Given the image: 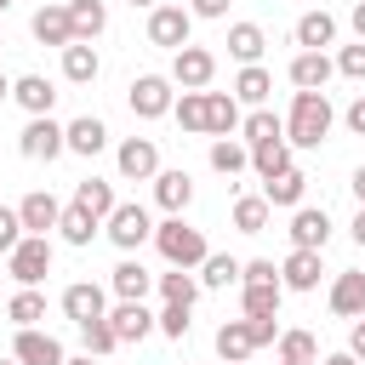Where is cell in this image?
<instances>
[{"label": "cell", "instance_id": "4fadbf2b", "mask_svg": "<svg viewBox=\"0 0 365 365\" xmlns=\"http://www.w3.org/2000/svg\"><path fill=\"white\" fill-rule=\"evenodd\" d=\"M29 29H34V40H40V46H57V51H63V46H74V23H68V6H57V0H51V6H40Z\"/></svg>", "mask_w": 365, "mask_h": 365}, {"label": "cell", "instance_id": "ac0fdd59", "mask_svg": "<svg viewBox=\"0 0 365 365\" xmlns=\"http://www.w3.org/2000/svg\"><path fill=\"white\" fill-rule=\"evenodd\" d=\"M154 200H160V211L182 217L188 200H194V177H188V171H160V177H154Z\"/></svg>", "mask_w": 365, "mask_h": 365}, {"label": "cell", "instance_id": "f35d334b", "mask_svg": "<svg viewBox=\"0 0 365 365\" xmlns=\"http://www.w3.org/2000/svg\"><path fill=\"white\" fill-rule=\"evenodd\" d=\"M154 285H160V297L177 302V308H194V297H200V279H194L188 268H171V274H160Z\"/></svg>", "mask_w": 365, "mask_h": 365}, {"label": "cell", "instance_id": "277c9868", "mask_svg": "<svg viewBox=\"0 0 365 365\" xmlns=\"http://www.w3.org/2000/svg\"><path fill=\"white\" fill-rule=\"evenodd\" d=\"M6 274H11L17 285H40V279L51 274V240H46V234H23V245L6 257Z\"/></svg>", "mask_w": 365, "mask_h": 365}, {"label": "cell", "instance_id": "7402d4cb", "mask_svg": "<svg viewBox=\"0 0 365 365\" xmlns=\"http://www.w3.org/2000/svg\"><path fill=\"white\" fill-rule=\"evenodd\" d=\"M331 40H336V17L331 11H302L297 17V46L302 51H325Z\"/></svg>", "mask_w": 365, "mask_h": 365}, {"label": "cell", "instance_id": "816d5d0a", "mask_svg": "<svg viewBox=\"0 0 365 365\" xmlns=\"http://www.w3.org/2000/svg\"><path fill=\"white\" fill-rule=\"evenodd\" d=\"M348 131H359V137H365V97H354V103H348Z\"/></svg>", "mask_w": 365, "mask_h": 365}, {"label": "cell", "instance_id": "836d02e7", "mask_svg": "<svg viewBox=\"0 0 365 365\" xmlns=\"http://www.w3.org/2000/svg\"><path fill=\"white\" fill-rule=\"evenodd\" d=\"M262 46H268V34H262L257 23H234V29H228V57H240L245 68L262 57Z\"/></svg>", "mask_w": 365, "mask_h": 365}, {"label": "cell", "instance_id": "c3c4849f", "mask_svg": "<svg viewBox=\"0 0 365 365\" xmlns=\"http://www.w3.org/2000/svg\"><path fill=\"white\" fill-rule=\"evenodd\" d=\"M245 325H251V342H257V348L279 342V314H262V319H245Z\"/></svg>", "mask_w": 365, "mask_h": 365}, {"label": "cell", "instance_id": "d6986e66", "mask_svg": "<svg viewBox=\"0 0 365 365\" xmlns=\"http://www.w3.org/2000/svg\"><path fill=\"white\" fill-rule=\"evenodd\" d=\"M108 285H114V297H120V302H143V297L154 291V274H148L137 257H125V262L108 274Z\"/></svg>", "mask_w": 365, "mask_h": 365}, {"label": "cell", "instance_id": "8992f818", "mask_svg": "<svg viewBox=\"0 0 365 365\" xmlns=\"http://www.w3.org/2000/svg\"><path fill=\"white\" fill-rule=\"evenodd\" d=\"M211 74H217V57H211L205 46H182V51H171V86H182V91H205Z\"/></svg>", "mask_w": 365, "mask_h": 365}, {"label": "cell", "instance_id": "d590c367", "mask_svg": "<svg viewBox=\"0 0 365 365\" xmlns=\"http://www.w3.org/2000/svg\"><path fill=\"white\" fill-rule=\"evenodd\" d=\"M240 274H245V262H240V257H222V251H211V257L200 262V285H211V291L240 285Z\"/></svg>", "mask_w": 365, "mask_h": 365}, {"label": "cell", "instance_id": "8d00e7d4", "mask_svg": "<svg viewBox=\"0 0 365 365\" xmlns=\"http://www.w3.org/2000/svg\"><path fill=\"white\" fill-rule=\"evenodd\" d=\"M245 165H251V148H245V143H234V137H211V171L234 177V171H245Z\"/></svg>", "mask_w": 365, "mask_h": 365}, {"label": "cell", "instance_id": "5b68a950", "mask_svg": "<svg viewBox=\"0 0 365 365\" xmlns=\"http://www.w3.org/2000/svg\"><path fill=\"white\" fill-rule=\"evenodd\" d=\"M188 29H194V11L188 6H154L148 11V40L165 46V51H182L188 46Z\"/></svg>", "mask_w": 365, "mask_h": 365}, {"label": "cell", "instance_id": "2e32d148", "mask_svg": "<svg viewBox=\"0 0 365 365\" xmlns=\"http://www.w3.org/2000/svg\"><path fill=\"white\" fill-rule=\"evenodd\" d=\"M331 74H336V63H331L325 51H297V57H291V86H297V91H325Z\"/></svg>", "mask_w": 365, "mask_h": 365}, {"label": "cell", "instance_id": "f907efd6", "mask_svg": "<svg viewBox=\"0 0 365 365\" xmlns=\"http://www.w3.org/2000/svg\"><path fill=\"white\" fill-rule=\"evenodd\" d=\"M348 354L365 359V319H354V331H348Z\"/></svg>", "mask_w": 365, "mask_h": 365}, {"label": "cell", "instance_id": "3957f363", "mask_svg": "<svg viewBox=\"0 0 365 365\" xmlns=\"http://www.w3.org/2000/svg\"><path fill=\"white\" fill-rule=\"evenodd\" d=\"M17 148H23V160H57V154L68 148V125H57L51 114H34V120L17 131Z\"/></svg>", "mask_w": 365, "mask_h": 365}, {"label": "cell", "instance_id": "7bdbcfd3", "mask_svg": "<svg viewBox=\"0 0 365 365\" xmlns=\"http://www.w3.org/2000/svg\"><path fill=\"white\" fill-rule=\"evenodd\" d=\"M80 336H86V354H91V359H103V354H114V348H120V336H114V325H108V319L80 325Z\"/></svg>", "mask_w": 365, "mask_h": 365}, {"label": "cell", "instance_id": "4316f807", "mask_svg": "<svg viewBox=\"0 0 365 365\" xmlns=\"http://www.w3.org/2000/svg\"><path fill=\"white\" fill-rule=\"evenodd\" d=\"M74 205H86V211H91L97 222H108L120 200H114V182H103V177H86V182L74 188Z\"/></svg>", "mask_w": 365, "mask_h": 365}, {"label": "cell", "instance_id": "60d3db41", "mask_svg": "<svg viewBox=\"0 0 365 365\" xmlns=\"http://www.w3.org/2000/svg\"><path fill=\"white\" fill-rule=\"evenodd\" d=\"M279 359H285V365H314V359H319L314 331H279Z\"/></svg>", "mask_w": 365, "mask_h": 365}, {"label": "cell", "instance_id": "7a4b0ae2", "mask_svg": "<svg viewBox=\"0 0 365 365\" xmlns=\"http://www.w3.org/2000/svg\"><path fill=\"white\" fill-rule=\"evenodd\" d=\"M154 245H160V257H165L171 268H200V262L211 257L205 234H200V228H188L182 217H165V222L154 228Z\"/></svg>", "mask_w": 365, "mask_h": 365}, {"label": "cell", "instance_id": "bcb514c9", "mask_svg": "<svg viewBox=\"0 0 365 365\" xmlns=\"http://www.w3.org/2000/svg\"><path fill=\"white\" fill-rule=\"evenodd\" d=\"M336 74H348V80H365V40L336 51Z\"/></svg>", "mask_w": 365, "mask_h": 365}, {"label": "cell", "instance_id": "be15d7a7", "mask_svg": "<svg viewBox=\"0 0 365 365\" xmlns=\"http://www.w3.org/2000/svg\"><path fill=\"white\" fill-rule=\"evenodd\" d=\"M279 365H285V359H279Z\"/></svg>", "mask_w": 365, "mask_h": 365}, {"label": "cell", "instance_id": "681fc988", "mask_svg": "<svg viewBox=\"0 0 365 365\" xmlns=\"http://www.w3.org/2000/svg\"><path fill=\"white\" fill-rule=\"evenodd\" d=\"M188 11H194V17H222L228 0H188Z\"/></svg>", "mask_w": 365, "mask_h": 365}, {"label": "cell", "instance_id": "ee69618b", "mask_svg": "<svg viewBox=\"0 0 365 365\" xmlns=\"http://www.w3.org/2000/svg\"><path fill=\"white\" fill-rule=\"evenodd\" d=\"M154 325H160V331H165L171 342H182V336H188V308H177V302H165V308L154 314Z\"/></svg>", "mask_w": 365, "mask_h": 365}, {"label": "cell", "instance_id": "9c48e42d", "mask_svg": "<svg viewBox=\"0 0 365 365\" xmlns=\"http://www.w3.org/2000/svg\"><path fill=\"white\" fill-rule=\"evenodd\" d=\"M114 165H120L125 182H154V177H160V148H154L148 137H125L120 154H114Z\"/></svg>", "mask_w": 365, "mask_h": 365}, {"label": "cell", "instance_id": "d6a6232c", "mask_svg": "<svg viewBox=\"0 0 365 365\" xmlns=\"http://www.w3.org/2000/svg\"><path fill=\"white\" fill-rule=\"evenodd\" d=\"M6 319H11L17 331H34V325L46 319V297H40L34 285H23V291H17L11 302H6Z\"/></svg>", "mask_w": 365, "mask_h": 365}, {"label": "cell", "instance_id": "ffe728a7", "mask_svg": "<svg viewBox=\"0 0 365 365\" xmlns=\"http://www.w3.org/2000/svg\"><path fill=\"white\" fill-rule=\"evenodd\" d=\"M331 314L365 319V274H336L331 279Z\"/></svg>", "mask_w": 365, "mask_h": 365}, {"label": "cell", "instance_id": "11a10c76", "mask_svg": "<svg viewBox=\"0 0 365 365\" xmlns=\"http://www.w3.org/2000/svg\"><path fill=\"white\" fill-rule=\"evenodd\" d=\"M319 365H359V359H354V354H325Z\"/></svg>", "mask_w": 365, "mask_h": 365}, {"label": "cell", "instance_id": "91938a15", "mask_svg": "<svg viewBox=\"0 0 365 365\" xmlns=\"http://www.w3.org/2000/svg\"><path fill=\"white\" fill-rule=\"evenodd\" d=\"M131 6H148V11H154V6H160V0H131Z\"/></svg>", "mask_w": 365, "mask_h": 365}, {"label": "cell", "instance_id": "8fae6325", "mask_svg": "<svg viewBox=\"0 0 365 365\" xmlns=\"http://www.w3.org/2000/svg\"><path fill=\"white\" fill-rule=\"evenodd\" d=\"M63 314H68L74 325L108 319V297H103V285H91V279H74V285L63 291Z\"/></svg>", "mask_w": 365, "mask_h": 365}, {"label": "cell", "instance_id": "1f68e13d", "mask_svg": "<svg viewBox=\"0 0 365 365\" xmlns=\"http://www.w3.org/2000/svg\"><path fill=\"white\" fill-rule=\"evenodd\" d=\"M251 171L268 182V177H279V171H291V143L285 137H274V143H257L251 148Z\"/></svg>", "mask_w": 365, "mask_h": 365}, {"label": "cell", "instance_id": "484cf974", "mask_svg": "<svg viewBox=\"0 0 365 365\" xmlns=\"http://www.w3.org/2000/svg\"><path fill=\"white\" fill-rule=\"evenodd\" d=\"M302 194H308V177H302L297 165L262 182V200H268V205H291V211H297V205H302Z\"/></svg>", "mask_w": 365, "mask_h": 365}, {"label": "cell", "instance_id": "f6af8a7d", "mask_svg": "<svg viewBox=\"0 0 365 365\" xmlns=\"http://www.w3.org/2000/svg\"><path fill=\"white\" fill-rule=\"evenodd\" d=\"M17 245H23V217H17V211H6V205H0V257H11V251H17Z\"/></svg>", "mask_w": 365, "mask_h": 365}, {"label": "cell", "instance_id": "44dd1931", "mask_svg": "<svg viewBox=\"0 0 365 365\" xmlns=\"http://www.w3.org/2000/svg\"><path fill=\"white\" fill-rule=\"evenodd\" d=\"M217 354H222V365H245V359L257 354V342H251V325H245V319H228V325H217Z\"/></svg>", "mask_w": 365, "mask_h": 365}, {"label": "cell", "instance_id": "f546056e", "mask_svg": "<svg viewBox=\"0 0 365 365\" xmlns=\"http://www.w3.org/2000/svg\"><path fill=\"white\" fill-rule=\"evenodd\" d=\"M268 91H274V74H268L262 63L240 68V80H234V103H251V108H262V103H268Z\"/></svg>", "mask_w": 365, "mask_h": 365}, {"label": "cell", "instance_id": "7dc6e473", "mask_svg": "<svg viewBox=\"0 0 365 365\" xmlns=\"http://www.w3.org/2000/svg\"><path fill=\"white\" fill-rule=\"evenodd\" d=\"M240 285H279V268H274L268 257H257V262H245V274H240Z\"/></svg>", "mask_w": 365, "mask_h": 365}, {"label": "cell", "instance_id": "db71d44e", "mask_svg": "<svg viewBox=\"0 0 365 365\" xmlns=\"http://www.w3.org/2000/svg\"><path fill=\"white\" fill-rule=\"evenodd\" d=\"M354 245L365 251V205H359V217H354Z\"/></svg>", "mask_w": 365, "mask_h": 365}, {"label": "cell", "instance_id": "f1b7e54d", "mask_svg": "<svg viewBox=\"0 0 365 365\" xmlns=\"http://www.w3.org/2000/svg\"><path fill=\"white\" fill-rule=\"evenodd\" d=\"M97 51L86 46V40H74V46H63V80H74V86H91L97 80Z\"/></svg>", "mask_w": 365, "mask_h": 365}, {"label": "cell", "instance_id": "603a6c76", "mask_svg": "<svg viewBox=\"0 0 365 365\" xmlns=\"http://www.w3.org/2000/svg\"><path fill=\"white\" fill-rule=\"evenodd\" d=\"M240 131V103L228 91H205V137H228Z\"/></svg>", "mask_w": 365, "mask_h": 365}, {"label": "cell", "instance_id": "83f0119b", "mask_svg": "<svg viewBox=\"0 0 365 365\" xmlns=\"http://www.w3.org/2000/svg\"><path fill=\"white\" fill-rule=\"evenodd\" d=\"M68 23H74V40L91 46L108 29V11H103V0H68Z\"/></svg>", "mask_w": 365, "mask_h": 365}, {"label": "cell", "instance_id": "ab89813d", "mask_svg": "<svg viewBox=\"0 0 365 365\" xmlns=\"http://www.w3.org/2000/svg\"><path fill=\"white\" fill-rule=\"evenodd\" d=\"M279 297H285V285H240V308H245V319L279 314Z\"/></svg>", "mask_w": 365, "mask_h": 365}, {"label": "cell", "instance_id": "9a60e30c", "mask_svg": "<svg viewBox=\"0 0 365 365\" xmlns=\"http://www.w3.org/2000/svg\"><path fill=\"white\" fill-rule=\"evenodd\" d=\"M319 274H325L319 268V251H297L291 245V257L279 262V285L285 291H319Z\"/></svg>", "mask_w": 365, "mask_h": 365}, {"label": "cell", "instance_id": "4dcf8cb0", "mask_svg": "<svg viewBox=\"0 0 365 365\" xmlns=\"http://www.w3.org/2000/svg\"><path fill=\"white\" fill-rule=\"evenodd\" d=\"M274 137H285V120H279V114H268V108H251V114L240 120V143H245V148H257V143H274Z\"/></svg>", "mask_w": 365, "mask_h": 365}, {"label": "cell", "instance_id": "52a82bcc", "mask_svg": "<svg viewBox=\"0 0 365 365\" xmlns=\"http://www.w3.org/2000/svg\"><path fill=\"white\" fill-rule=\"evenodd\" d=\"M171 103H177V91H171L165 74H137L131 80V114L137 120H160V114H171Z\"/></svg>", "mask_w": 365, "mask_h": 365}, {"label": "cell", "instance_id": "e7e4bbea", "mask_svg": "<svg viewBox=\"0 0 365 365\" xmlns=\"http://www.w3.org/2000/svg\"><path fill=\"white\" fill-rule=\"evenodd\" d=\"M46 6H51V0H46Z\"/></svg>", "mask_w": 365, "mask_h": 365}, {"label": "cell", "instance_id": "6125c7cd", "mask_svg": "<svg viewBox=\"0 0 365 365\" xmlns=\"http://www.w3.org/2000/svg\"><path fill=\"white\" fill-rule=\"evenodd\" d=\"M6 6H11V0H0V11H6Z\"/></svg>", "mask_w": 365, "mask_h": 365}, {"label": "cell", "instance_id": "7c38bea8", "mask_svg": "<svg viewBox=\"0 0 365 365\" xmlns=\"http://www.w3.org/2000/svg\"><path fill=\"white\" fill-rule=\"evenodd\" d=\"M325 240H331V217L314 211V205H297L291 211V245L297 251H325Z\"/></svg>", "mask_w": 365, "mask_h": 365}, {"label": "cell", "instance_id": "94428289", "mask_svg": "<svg viewBox=\"0 0 365 365\" xmlns=\"http://www.w3.org/2000/svg\"><path fill=\"white\" fill-rule=\"evenodd\" d=\"M0 365H17V359H0Z\"/></svg>", "mask_w": 365, "mask_h": 365}, {"label": "cell", "instance_id": "e0dca14e", "mask_svg": "<svg viewBox=\"0 0 365 365\" xmlns=\"http://www.w3.org/2000/svg\"><path fill=\"white\" fill-rule=\"evenodd\" d=\"M11 97H17V103L29 108V120H34V114H51V103H57V86H51L46 74H17V80H11Z\"/></svg>", "mask_w": 365, "mask_h": 365}, {"label": "cell", "instance_id": "cb8c5ba5", "mask_svg": "<svg viewBox=\"0 0 365 365\" xmlns=\"http://www.w3.org/2000/svg\"><path fill=\"white\" fill-rule=\"evenodd\" d=\"M108 325H114V336H120V342H143V336L154 331V314H148L143 302H120V308L108 314Z\"/></svg>", "mask_w": 365, "mask_h": 365}, {"label": "cell", "instance_id": "74e56055", "mask_svg": "<svg viewBox=\"0 0 365 365\" xmlns=\"http://www.w3.org/2000/svg\"><path fill=\"white\" fill-rule=\"evenodd\" d=\"M268 211H274V205H268L262 194H240V200H234V228H240V234H262V228H268Z\"/></svg>", "mask_w": 365, "mask_h": 365}, {"label": "cell", "instance_id": "f5cc1de1", "mask_svg": "<svg viewBox=\"0 0 365 365\" xmlns=\"http://www.w3.org/2000/svg\"><path fill=\"white\" fill-rule=\"evenodd\" d=\"M348 23H354V34H359V40H365V0H359V6H354V17H348Z\"/></svg>", "mask_w": 365, "mask_h": 365}, {"label": "cell", "instance_id": "30bf717a", "mask_svg": "<svg viewBox=\"0 0 365 365\" xmlns=\"http://www.w3.org/2000/svg\"><path fill=\"white\" fill-rule=\"evenodd\" d=\"M11 359L17 365H68V354H63V342L51 336V331H17V342H11Z\"/></svg>", "mask_w": 365, "mask_h": 365}, {"label": "cell", "instance_id": "6f0895ef", "mask_svg": "<svg viewBox=\"0 0 365 365\" xmlns=\"http://www.w3.org/2000/svg\"><path fill=\"white\" fill-rule=\"evenodd\" d=\"M6 97H11V80H6V74H0V103H6Z\"/></svg>", "mask_w": 365, "mask_h": 365}, {"label": "cell", "instance_id": "9f6ffc18", "mask_svg": "<svg viewBox=\"0 0 365 365\" xmlns=\"http://www.w3.org/2000/svg\"><path fill=\"white\" fill-rule=\"evenodd\" d=\"M354 200H359V205H365V165H359V171H354Z\"/></svg>", "mask_w": 365, "mask_h": 365}, {"label": "cell", "instance_id": "6da1fadb", "mask_svg": "<svg viewBox=\"0 0 365 365\" xmlns=\"http://www.w3.org/2000/svg\"><path fill=\"white\" fill-rule=\"evenodd\" d=\"M331 120H336V108H331L325 91H297V97H291V114H285V143L319 148V143L331 137Z\"/></svg>", "mask_w": 365, "mask_h": 365}, {"label": "cell", "instance_id": "e575fe53", "mask_svg": "<svg viewBox=\"0 0 365 365\" xmlns=\"http://www.w3.org/2000/svg\"><path fill=\"white\" fill-rule=\"evenodd\" d=\"M97 228H103V222H97L86 205H63V222H57V234H63L68 245H91V240H97Z\"/></svg>", "mask_w": 365, "mask_h": 365}, {"label": "cell", "instance_id": "680465c9", "mask_svg": "<svg viewBox=\"0 0 365 365\" xmlns=\"http://www.w3.org/2000/svg\"><path fill=\"white\" fill-rule=\"evenodd\" d=\"M68 365H97V359H91V354H80V359H68Z\"/></svg>", "mask_w": 365, "mask_h": 365}, {"label": "cell", "instance_id": "ba28073f", "mask_svg": "<svg viewBox=\"0 0 365 365\" xmlns=\"http://www.w3.org/2000/svg\"><path fill=\"white\" fill-rule=\"evenodd\" d=\"M103 234L120 245V251H137L143 240H154V217L143 205H114V217L103 222Z\"/></svg>", "mask_w": 365, "mask_h": 365}, {"label": "cell", "instance_id": "5bb4252c", "mask_svg": "<svg viewBox=\"0 0 365 365\" xmlns=\"http://www.w3.org/2000/svg\"><path fill=\"white\" fill-rule=\"evenodd\" d=\"M17 217H23V234H51V228L63 222V205H57L46 188H34V194H23Z\"/></svg>", "mask_w": 365, "mask_h": 365}, {"label": "cell", "instance_id": "d4e9b609", "mask_svg": "<svg viewBox=\"0 0 365 365\" xmlns=\"http://www.w3.org/2000/svg\"><path fill=\"white\" fill-rule=\"evenodd\" d=\"M103 143H108V125L97 120V114H80V120H68V148L74 154H103Z\"/></svg>", "mask_w": 365, "mask_h": 365}, {"label": "cell", "instance_id": "b9f144b4", "mask_svg": "<svg viewBox=\"0 0 365 365\" xmlns=\"http://www.w3.org/2000/svg\"><path fill=\"white\" fill-rule=\"evenodd\" d=\"M171 114H177L182 131H205V91H182V97L171 103Z\"/></svg>", "mask_w": 365, "mask_h": 365}]
</instances>
